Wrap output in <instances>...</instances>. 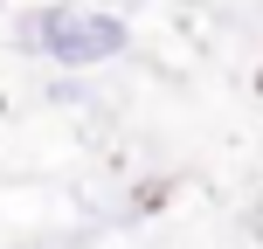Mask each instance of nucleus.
<instances>
[{"instance_id":"nucleus-1","label":"nucleus","mask_w":263,"mask_h":249,"mask_svg":"<svg viewBox=\"0 0 263 249\" xmlns=\"http://www.w3.org/2000/svg\"><path fill=\"white\" fill-rule=\"evenodd\" d=\"M125 21L118 14H97V7H35L21 21V49L49 55L63 69H83V63H111L125 55Z\"/></svg>"}]
</instances>
